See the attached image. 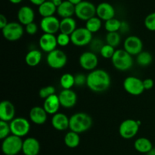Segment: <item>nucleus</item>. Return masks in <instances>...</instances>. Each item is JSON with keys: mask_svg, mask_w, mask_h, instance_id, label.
I'll use <instances>...</instances> for the list:
<instances>
[{"mask_svg": "<svg viewBox=\"0 0 155 155\" xmlns=\"http://www.w3.org/2000/svg\"><path fill=\"white\" fill-rule=\"evenodd\" d=\"M111 80L108 73L102 69H95L87 75L86 86L94 92H105L110 87Z\"/></svg>", "mask_w": 155, "mask_h": 155, "instance_id": "f257e3e1", "label": "nucleus"}, {"mask_svg": "<svg viewBox=\"0 0 155 155\" xmlns=\"http://www.w3.org/2000/svg\"><path fill=\"white\" fill-rule=\"evenodd\" d=\"M92 119L91 116L84 112L74 114L70 117L69 129L78 134L87 131L92 127Z\"/></svg>", "mask_w": 155, "mask_h": 155, "instance_id": "f03ea898", "label": "nucleus"}, {"mask_svg": "<svg viewBox=\"0 0 155 155\" xmlns=\"http://www.w3.org/2000/svg\"><path fill=\"white\" fill-rule=\"evenodd\" d=\"M113 66L117 70L126 71L132 68L133 65V56L124 49H117L111 58Z\"/></svg>", "mask_w": 155, "mask_h": 155, "instance_id": "7ed1b4c3", "label": "nucleus"}, {"mask_svg": "<svg viewBox=\"0 0 155 155\" xmlns=\"http://www.w3.org/2000/svg\"><path fill=\"white\" fill-rule=\"evenodd\" d=\"M23 142L21 137L11 135L6 139L2 140V151L4 154L16 155L22 151Z\"/></svg>", "mask_w": 155, "mask_h": 155, "instance_id": "20e7f679", "label": "nucleus"}, {"mask_svg": "<svg viewBox=\"0 0 155 155\" xmlns=\"http://www.w3.org/2000/svg\"><path fill=\"white\" fill-rule=\"evenodd\" d=\"M141 122L133 119H127L123 121L119 127V133L124 139H131L137 135Z\"/></svg>", "mask_w": 155, "mask_h": 155, "instance_id": "39448f33", "label": "nucleus"}, {"mask_svg": "<svg viewBox=\"0 0 155 155\" xmlns=\"http://www.w3.org/2000/svg\"><path fill=\"white\" fill-rule=\"evenodd\" d=\"M75 15L82 21H87L96 15V6L89 1H82L75 5Z\"/></svg>", "mask_w": 155, "mask_h": 155, "instance_id": "423d86ee", "label": "nucleus"}, {"mask_svg": "<svg viewBox=\"0 0 155 155\" xmlns=\"http://www.w3.org/2000/svg\"><path fill=\"white\" fill-rule=\"evenodd\" d=\"M24 32L23 25L18 22H8L6 27L2 30L3 37L10 42H15L21 39Z\"/></svg>", "mask_w": 155, "mask_h": 155, "instance_id": "0eeeda50", "label": "nucleus"}, {"mask_svg": "<svg viewBox=\"0 0 155 155\" xmlns=\"http://www.w3.org/2000/svg\"><path fill=\"white\" fill-rule=\"evenodd\" d=\"M46 61L48 66L53 69H61L68 63V56L62 50L55 49L48 53Z\"/></svg>", "mask_w": 155, "mask_h": 155, "instance_id": "6e6552de", "label": "nucleus"}, {"mask_svg": "<svg viewBox=\"0 0 155 155\" xmlns=\"http://www.w3.org/2000/svg\"><path fill=\"white\" fill-rule=\"evenodd\" d=\"M9 124L12 135L18 137H24L28 134L30 130V124L26 118L16 117Z\"/></svg>", "mask_w": 155, "mask_h": 155, "instance_id": "1a4fd4ad", "label": "nucleus"}, {"mask_svg": "<svg viewBox=\"0 0 155 155\" xmlns=\"http://www.w3.org/2000/svg\"><path fill=\"white\" fill-rule=\"evenodd\" d=\"M124 88L127 93L135 96L140 95L145 91L143 80L133 76L127 77L124 80Z\"/></svg>", "mask_w": 155, "mask_h": 155, "instance_id": "9d476101", "label": "nucleus"}, {"mask_svg": "<svg viewBox=\"0 0 155 155\" xmlns=\"http://www.w3.org/2000/svg\"><path fill=\"white\" fill-rule=\"evenodd\" d=\"M71 42L76 46H85L89 45L92 40V33L86 27H79L71 35Z\"/></svg>", "mask_w": 155, "mask_h": 155, "instance_id": "9b49d317", "label": "nucleus"}, {"mask_svg": "<svg viewBox=\"0 0 155 155\" xmlns=\"http://www.w3.org/2000/svg\"><path fill=\"white\" fill-rule=\"evenodd\" d=\"M143 43L142 39L136 36H130L124 42V49L132 56H137L142 51Z\"/></svg>", "mask_w": 155, "mask_h": 155, "instance_id": "f8f14e48", "label": "nucleus"}, {"mask_svg": "<svg viewBox=\"0 0 155 155\" xmlns=\"http://www.w3.org/2000/svg\"><path fill=\"white\" fill-rule=\"evenodd\" d=\"M80 67L86 71H94L98 64V58L96 54L90 51L82 53L79 58Z\"/></svg>", "mask_w": 155, "mask_h": 155, "instance_id": "ddd939ff", "label": "nucleus"}, {"mask_svg": "<svg viewBox=\"0 0 155 155\" xmlns=\"http://www.w3.org/2000/svg\"><path fill=\"white\" fill-rule=\"evenodd\" d=\"M60 22L61 21L55 16L42 18L40 21V28L44 33L54 35L60 30Z\"/></svg>", "mask_w": 155, "mask_h": 155, "instance_id": "4468645a", "label": "nucleus"}, {"mask_svg": "<svg viewBox=\"0 0 155 155\" xmlns=\"http://www.w3.org/2000/svg\"><path fill=\"white\" fill-rule=\"evenodd\" d=\"M115 8L109 2H101L96 7V15L101 21H107L108 20L114 18Z\"/></svg>", "mask_w": 155, "mask_h": 155, "instance_id": "2eb2a0df", "label": "nucleus"}, {"mask_svg": "<svg viewBox=\"0 0 155 155\" xmlns=\"http://www.w3.org/2000/svg\"><path fill=\"white\" fill-rule=\"evenodd\" d=\"M58 97L61 106L64 108H71L77 104V95L72 89H63Z\"/></svg>", "mask_w": 155, "mask_h": 155, "instance_id": "dca6fc26", "label": "nucleus"}, {"mask_svg": "<svg viewBox=\"0 0 155 155\" xmlns=\"http://www.w3.org/2000/svg\"><path fill=\"white\" fill-rule=\"evenodd\" d=\"M39 45L41 49L43 51L49 53L54 50L57 49V36L53 34L44 33L40 36L39 40Z\"/></svg>", "mask_w": 155, "mask_h": 155, "instance_id": "f3484780", "label": "nucleus"}, {"mask_svg": "<svg viewBox=\"0 0 155 155\" xmlns=\"http://www.w3.org/2000/svg\"><path fill=\"white\" fill-rule=\"evenodd\" d=\"M15 108L12 102L4 100L0 103V119L2 121L10 123L15 119Z\"/></svg>", "mask_w": 155, "mask_h": 155, "instance_id": "a211bd4d", "label": "nucleus"}, {"mask_svg": "<svg viewBox=\"0 0 155 155\" xmlns=\"http://www.w3.org/2000/svg\"><path fill=\"white\" fill-rule=\"evenodd\" d=\"M29 116H30V120L33 124L36 125H42L46 122L48 114L43 108V107L35 106L30 109Z\"/></svg>", "mask_w": 155, "mask_h": 155, "instance_id": "6ab92c4d", "label": "nucleus"}, {"mask_svg": "<svg viewBox=\"0 0 155 155\" xmlns=\"http://www.w3.org/2000/svg\"><path fill=\"white\" fill-rule=\"evenodd\" d=\"M39 151L40 144L36 138H27L23 142L22 152L24 155H38Z\"/></svg>", "mask_w": 155, "mask_h": 155, "instance_id": "aec40b11", "label": "nucleus"}, {"mask_svg": "<svg viewBox=\"0 0 155 155\" xmlns=\"http://www.w3.org/2000/svg\"><path fill=\"white\" fill-rule=\"evenodd\" d=\"M34 11L30 6H22L18 10V19L20 24H21L22 25L26 26L30 23H33L34 21Z\"/></svg>", "mask_w": 155, "mask_h": 155, "instance_id": "412c9836", "label": "nucleus"}, {"mask_svg": "<svg viewBox=\"0 0 155 155\" xmlns=\"http://www.w3.org/2000/svg\"><path fill=\"white\" fill-rule=\"evenodd\" d=\"M51 126L58 131H64L69 128L70 118L63 113H57L51 118Z\"/></svg>", "mask_w": 155, "mask_h": 155, "instance_id": "4be33fe9", "label": "nucleus"}, {"mask_svg": "<svg viewBox=\"0 0 155 155\" xmlns=\"http://www.w3.org/2000/svg\"><path fill=\"white\" fill-rule=\"evenodd\" d=\"M61 107L59 97L56 94L51 95L46 99H45L43 103V108L48 114L54 115L58 113Z\"/></svg>", "mask_w": 155, "mask_h": 155, "instance_id": "5701e85b", "label": "nucleus"}, {"mask_svg": "<svg viewBox=\"0 0 155 155\" xmlns=\"http://www.w3.org/2000/svg\"><path fill=\"white\" fill-rule=\"evenodd\" d=\"M57 14L61 18H72L73 15H75V5L68 0L63 1L57 8Z\"/></svg>", "mask_w": 155, "mask_h": 155, "instance_id": "b1692460", "label": "nucleus"}, {"mask_svg": "<svg viewBox=\"0 0 155 155\" xmlns=\"http://www.w3.org/2000/svg\"><path fill=\"white\" fill-rule=\"evenodd\" d=\"M77 30V22L73 18H62L60 22L61 33L71 36Z\"/></svg>", "mask_w": 155, "mask_h": 155, "instance_id": "393cba45", "label": "nucleus"}, {"mask_svg": "<svg viewBox=\"0 0 155 155\" xmlns=\"http://www.w3.org/2000/svg\"><path fill=\"white\" fill-rule=\"evenodd\" d=\"M39 14L42 18L54 16V13L57 12V7L54 5V3L49 0H46L38 8Z\"/></svg>", "mask_w": 155, "mask_h": 155, "instance_id": "a878e982", "label": "nucleus"}, {"mask_svg": "<svg viewBox=\"0 0 155 155\" xmlns=\"http://www.w3.org/2000/svg\"><path fill=\"white\" fill-rule=\"evenodd\" d=\"M134 148L138 152L142 154H148L153 148V145L149 139L142 137L135 141Z\"/></svg>", "mask_w": 155, "mask_h": 155, "instance_id": "bb28decb", "label": "nucleus"}, {"mask_svg": "<svg viewBox=\"0 0 155 155\" xmlns=\"http://www.w3.org/2000/svg\"><path fill=\"white\" fill-rule=\"evenodd\" d=\"M42 52L39 50L33 49L27 52L25 56V62L28 66L36 67L42 61Z\"/></svg>", "mask_w": 155, "mask_h": 155, "instance_id": "cd10ccee", "label": "nucleus"}, {"mask_svg": "<svg viewBox=\"0 0 155 155\" xmlns=\"http://www.w3.org/2000/svg\"><path fill=\"white\" fill-rule=\"evenodd\" d=\"M64 142L65 145L70 148H75L79 146L80 143V134L74 133L73 131L68 132L66 133L64 138Z\"/></svg>", "mask_w": 155, "mask_h": 155, "instance_id": "c85d7f7f", "label": "nucleus"}, {"mask_svg": "<svg viewBox=\"0 0 155 155\" xmlns=\"http://www.w3.org/2000/svg\"><path fill=\"white\" fill-rule=\"evenodd\" d=\"M101 26H102L101 20L97 16H95L86 21L85 27L92 33H95L99 31L100 29L101 28Z\"/></svg>", "mask_w": 155, "mask_h": 155, "instance_id": "c756f323", "label": "nucleus"}, {"mask_svg": "<svg viewBox=\"0 0 155 155\" xmlns=\"http://www.w3.org/2000/svg\"><path fill=\"white\" fill-rule=\"evenodd\" d=\"M153 57L152 54L149 52V51H143L139 53L137 56H136V62L141 67H148L152 63Z\"/></svg>", "mask_w": 155, "mask_h": 155, "instance_id": "7c9ffc66", "label": "nucleus"}, {"mask_svg": "<svg viewBox=\"0 0 155 155\" xmlns=\"http://www.w3.org/2000/svg\"><path fill=\"white\" fill-rule=\"evenodd\" d=\"M60 85L63 89H71L73 86H75L74 76L71 74H64L61 77Z\"/></svg>", "mask_w": 155, "mask_h": 155, "instance_id": "2f4dec72", "label": "nucleus"}, {"mask_svg": "<svg viewBox=\"0 0 155 155\" xmlns=\"http://www.w3.org/2000/svg\"><path fill=\"white\" fill-rule=\"evenodd\" d=\"M106 44L111 45L114 48H116L120 45L121 42L120 33L119 32H114V33H107L105 37Z\"/></svg>", "mask_w": 155, "mask_h": 155, "instance_id": "473e14b6", "label": "nucleus"}, {"mask_svg": "<svg viewBox=\"0 0 155 155\" xmlns=\"http://www.w3.org/2000/svg\"><path fill=\"white\" fill-rule=\"evenodd\" d=\"M121 26V21L117 18H112L105 21L104 28L107 33H114V32H119Z\"/></svg>", "mask_w": 155, "mask_h": 155, "instance_id": "72a5a7b5", "label": "nucleus"}, {"mask_svg": "<svg viewBox=\"0 0 155 155\" xmlns=\"http://www.w3.org/2000/svg\"><path fill=\"white\" fill-rule=\"evenodd\" d=\"M89 45L90 48V51L97 54V53H100L101 48L104 45V43L99 38H93Z\"/></svg>", "mask_w": 155, "mask_h": 155, "instance_id": "f704fd0d", "label": "nucleus"}, {"mask_svg": "<svg viewBox=\"0 0 155 155\" xmlns=\"http://www.w3.org/2000/svg\"><path fill=\"white\" fill-rule=\"evenodd\" d=\"M10 133H12L10 124L5 121H0V139L4 140L10 136Z\"/></svg>", "mask_w": 155, "mask_h": 155, "instance_id": "c9c22d12", "label": "nucleus"}, {"mask_svg": "<svg viewBox=\"0 0 155 155\" xmlns=\"http://www.w3.org/2000/svg\"><path fill=\"white\" fill-rule=\"evenodd\" d=\"M115 48L112 47L111 45H109L107 44H104V45L103 46V48H101V51H100V54L104 58L109 59L112 58V57L114 56L115 53Z\"/></svg>", "mask_w": 155, "mask_h": 155, "instance_id": "e433bc0d", "label": "nucleus"}, {"mask_svg": "<svg viewBox=\"0 0 155 155\" xmlns=\"http://www.w3.org/2000/svg\"><path fill=\"white\" fill-rule=\"evenodd\" d=\"M54 94H55V88L52 86H45V87L42 88L39 92V97L44 100Z\"/></svg>", "mask_w": 155, "mask_h": 155, "instance_id": "4c0bfd02", "label": "nucleus"}, {"mask_svg": "<svg viewBox=\"0 0 155 155\" xmlns=\"http://www.w3.org/2000/svg\"><path fill=\"white\" fill-rule=\"evenodd\" d=\"M145 27L150 31H155V12L149 14L145 18L144 21Z\"/></svg>", "mask_w": 155, "mask_h": 155, "instance_id": "58836bf2", "label": "nucleus"}, {"mask_svg": "<svg viewBox=\"0 0 155 155\" xmlns=\"http://www.w3.org/2000/svg\"><path fill=\"white\" fill-rule=\"evenodd\" d=\"M57 42L58 45L60 46L64 47L69 45L70 42H71V36L64 34V33H60L57 36Z\"/></svg>", "mask_w": 155, "mask_h": 155, "instance_id": "ea45409f", "label": "nucleus"}, {"mask_svg": "<svg viewBox=\"0 0 155 155\" xmlns=\"http://www.w3.org/2000/svg\"><path fill=\"white\" fill-rule=\"evenodd\" d=\"M74 81H75V86L81 87L84 85H86L87 81V76H85L83 74H77L74 76Z\"/></svg>", "mask_w": 155, "mask_h": 155, "instance_id": "a19ab883", "label": "nucleus"}, {"mask_svg": "<svg viewBox=\"0 0 155 155\" xmlns=\"http://www.w3.org/2000/svg\"><path fill=\"white\" fill-rule=\"evenodd\" d=\"M25 31L29 35H34L38 31V26L36 23L33 22L25 26Z\"/></svg>", "mask_w": 155, "mask_h": 155, "instance_id": "79ce46f5", "label": "nucleus"}, {"mask_svg": "<svg viewBox=\"0 0 155 155\" xmlns=\"http://www.w3.org/2000/svg\"><path fill=\"white\" fill-rule=\"evenodd\" d=\"M154 80L151 78L145 79L143 80V85L145 90H149V89H152L154 87Z\"/></svg>", "mask_w": 155, "mask_h": 155, "instance_id": "37998d69", "label": "nucleus"}, {"mask_svg": "<svg viewBox=\"0 0 155 155\" xmlns=\"http://www.w3.org/2000/svg\"><path fill=\"white\" fill-rule=\"evenodd\" d=\"M130 25H129L128 23L125 21H121V26H120V28L119 30V33H127L130 31Z\"/></svg>", "mask_w": 155, "mask_h": 155, "instance_id": "c03bdc74", "label": "nucleus"}, {"mask_svg": "<svg viewBox=\"0 0 155 155\" xmlns=\"http://www.w3.org/2000/svg\"><path fill=\"white\" fill-rule=\"evenodd\" d=\"M8 24V22L6 17L4 15H0V28H1V30L5 27Z\"/></svg>", "mask_w": 155, "mask_h": 155, "instance_id": "a18cd8bd", "label": "nucleus"}, {"mask_svg": "<svg viewBox=\"0 0 155 155\" xmlns=\"http://www.w3.org/2000/svg\"><path fill=\"white\" fill-rule=\"evenodd\" d=\"M30 1L32 4L35 5L39 6L41 4H42L44 2L46 1V0H30Z\"/></svg>", "mask_w": 155, "mask_h": 155, "instance_id": "49530a36", "label": "nucleus"}, {"mask_svg": "<svg viewBox=\"0 0 155 155\" xmlns=\"http://www.w3.org/2000/svg\"><path fill=\"white\" fill-rule=\"evenodd\" d=\"M52 2L53 3H54V5L56 6V7H58L59 5H60L61 4L62 2H63V1H62V0H52Z\"/></svg>", "mask_w": 155, "mask_h": 155, "instance_id": "de8ad7c7", "label": "nucleus"}, {"mask_svg": "<svg viewBox=\"0 0 155 155\" xmlns=\"http://www.w3.org/2000/svg\"><path fill=\"white\" fill-rule=\"evenodd\" d=\"M68 2H70L71 3H72L73 5H78L79 3L81 2L83 0H68Z\"/></svg>", "mask_w": 155, "mask_h": 155, "instance_id": "09e8293b", "label": "nucleus"}, {"mask_svg": "<svg viewBox=\"0 0 155 155\" xmlns=\"http://www.w3.org/2000/svg\"><path fill=\"white\" fill-rule=\"evenodd\" d=\"M10 2H12V4H19L22 2V0H9Z\"/></svg>", "mask_w": 155, "mask_h": 155, "instance_id": "8fccbe9b", "label": "nucleus"}, {"mask_svg": "<svg viewBox=\"0 0 155 155\" xmlns=\"http://www.w3.org/2000/svg\"><path fill=\"white\" fill-rule=\"evenodd\" d=\"M146 155H155V148H153Z\"/></svg>", "mask_w": 155, "mask_h": 155, "instance_id": "3c124183", "label": "nucleus"}, {"mask_svg": "<svg viewBox=\"0 0 155 155\" xmlns=\"http://www.w3.org/2000/svg\"><path fill=\"white\" fill-rule=\"evenodd\" d=\"M4 155H10V154H4Z\"/></svg>", "mask_w": 155, "mask_h": 155, "instance_id": "603ef678", "label": "nucleus"}, {"mask_svg": "<svg viewBox=\"0 0 155 155\" xmlns=\"http://www.w3.org/2000/svg\"><path fill=\"white\" fill-rule=\"evenodd\" d=\"M49 1H52V0H49Z\"/></svg>", "mask_w": 155, "mask_h": 155, "instance_id": "864d4df0", "label": "nucleus"}]
</instances>
